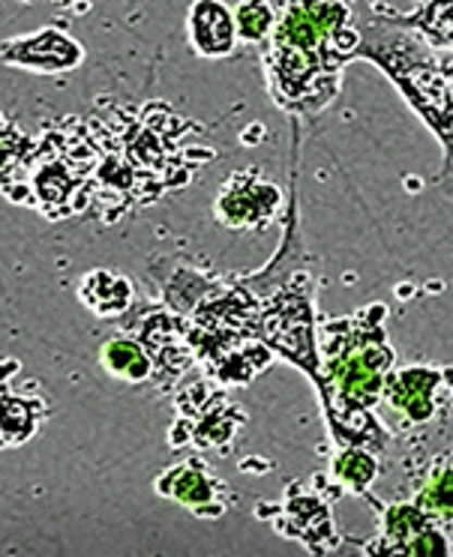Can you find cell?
<instances>
[{"instance_id": "obj_1", "label": "cell", "mask_w": 453, "mask_h": 557, "mask_svg": "<svg viewBox=\"0 0 453 557\" xmlns=\"http://www.w3.org/2000/svg\"><path fill=\"white\" fill-rule=\"evenodd\" d=\"M360 39L343 0H285L265 61L273 102L294 114L328 109Z\"/></svg>"}, {"instance_id": "obj_2", "label": "cell", "mask_w": 453, "mask_h": 557, "mask_svg": "<svg viewBox=\"0 0 453 557\" xmlns=\"http://www.w3.org/2000/svg\"><path fill=\"white\" fill-rule=\"evenodd\" d=\"M384 315L388 309L372 304L357 318H340L321 330V377L316 381L321 408L355 401L372 411V405L384 396V381L393 366L381 324Z\"/></svg>"}, {"instance_id": "obj_3", "label": "cell", "mask_w": 453, "mask_h": 557, "mask_svg": "<svg viewBox=\"0 0 453 557\" xmlns=\"http://www.w3.org/2000/svg\"><path fill=\"white\" fill-rule=\"evenodd\" d=\"M256 278L261 282V339L316 384L321 377V348L313 327V297L297 282L273 278L270 267Z\"/></svg>"}, {"instance_id": "obj_4", "label": "cell", "mask_w": 453, "mask_h": 557, "mask_svg": "<svg viewBox=\"0 0 453 557\" xmlns=\"http://www.w3.org/2000/svg\"><path fill=\"white\" fill-rule=\"evenodd\" d=\"M282 193L277 183L258 177L256 171H241L222 186L217 198V219L225 228L256 231L280 213Z\"/></svg>"}, {"instance_id": "obj_5", "label": "cell", "mask_w": 453, "mask_h": 557, "mask_svg": "<svg viewBox=\"0 0 453 557\" xmlns=\"http://www.w3.org/2000/svg\"><path fill=\"white\" fill-rule=\"evenodd\" d=\"M436 519H429L417 504H393L384 509V531H381V555H420L444 557L451 548L436 531Z\"/></svg>"}, {"instance_id": "obj_6", "label": "cell", "mask_w": 453, "mask_h": 557, "mask_svg": "<svg viewBox=\"0 0 453 557\" xmlns=\"http://www.w3.org/2000/svg\"><path fill=\"white\" fill-rule=\"evenodd\" d=\"M82 61H85V49L54 27H42L30 37L3 42V63L25 66L30 73H70Z\"/></svg>"}, {"instance_id": "obj_7", "label": "cell", "mask_w": 453, "mask_h": 557, "mask_svg": "<svg viewBox=\"0 0 453 557\" xmlns=\"http://www.w3.org/2000/svg\"><path fill=\"white\" fill-rule=\"evenodd\" d=\"M142 345L154 360V372L169 377H181L189 369V360L196 357L193 342H189V324L177 312H157L145 321L142 327Z\"/></svg>"}, {"instance_id": "obj_8", "label": "cell", "mask_w": 453, "mask_h": 557, "mask_svg": "<svg viewBox=\"0 0 453 557\" xmlns=\"http://www.w3.org/2000/svg\"><path fill=\"white\" fill-rule=\"evenodd\" d=\"M189 49L205 61H220L237 49V18L222 0H196L186 15Z\"/></svg>"}, {"instance_id": "obj_9", "label": "cell", "mask_w": 453, "mask_h": 557, "mask_svg": "<svg viewBox=\"0 0 453 557\" xmlns=\"http://www.w3.org/2000/svg\"><path fill=\"white\" fill-rule=\"evenodd\" d=\"M441 387V372L429 366H408L391 372L384 381V401L403 413L408 423H427L436 413V393Z\"/></svg>"}, {"instance_id": "obj_10", "label": "cell", "mask_w": 453, "mask_h": 557, "mask_svg": "<svg viewBox=\"0 0 453 557\" xmlns=\"http://www.w3.org/2000/svg\"><path fill=\"white\" fill-rule=\"evenodd\" d=\"M217 480L210 476L205 461L189 459L174 465L157 480V495L172 497L181 507L196 509V516H222V507L217 504Z\"/></svg>"}, {"instance_id": "obj_11", "label": "cell", "mask_w": 453, "mask_h": 557, "mask_svg": "<svg viewBox=\"0 0 453 557\" xmlns=\"http://www.w3.org/2000/svg\"><path fill=\"white\" fill-rule=\"evenodd\" d=\"M381 18L403 30H417L429 49L453 51V0H420L415 13H381Z\"/></svg>"}, {"instance_id": "obj_12", "label": "cell", "mask_w": 453, "mask_h": 557, "mask_svg": "<svg viewBox=\"0 0 453 557\" xmlns=\"http://www.w3.org/2000/svg\"><path fill=\"white\" fill-rule=\"evenodd\" d=\"M78 300L99 318H118L133 306V282L114 270H90L78 282Z\"/></svg>"}, {"instance_id": "obj_13", "label": "cell", "mask_w": 453, "mask_h": 557, "mask_svg": "<svg viewBox=\"0 0 453 557\" xmlns=\"http://www.w3.org/2000/svg\"><path fill=\"white\" fill-rule=\"evenodd\" d=\"M99 363L118 381L126 384H142L154 375V360L142 342L135 339H109L99 351Z\"/></svg>"}, {"instance_id": "obj_14", "label": "cell", "mask_w": 453, "mask_h": 557, "mask_svg": "<svg viewBox=\"0 0 453 557\" xmlns=\"http://www.w3.org/2000/svg\"><path fill=\"white\" fill-rule=\"evenodd\" d=\"M46 417V405L39 399H15L10 384L3 387V444H25L27 437L37 435L39 423Z\"/></svg>"}, {"instance_id": "obj_15", "label": "cell", "mask_w": 453, "mask_h": 557, "mask_svg": "<svg viewBox=\"0 0 453 557\" xmlns=\"http://www.w3.org/2000/svg\"><path fill=\"white\" fill-rule=\"evenodd\" d=\"M333 480L345 485L348 492H360L367 495V488L376 483L379 476V459H376V449L369 447H343L340 456L331 465Z\"/></svg>"}, {"instance_id": "obj_16", "label": "cell", "mask_w": 453, "mask_h": 557, "mask_svg": "<svg viewBox=\"0 0 453 557\" xmlns=\"http://www.w3.org/2000/svg\"><path fill=\"white\" fill-rule=\"evenodd\" d=\"M289 519H292V533L297 540H331V519H328V507L316 500L313 495H297L289 500Z\"/></svg>"}, {"instance_id": "obj_17", "label": "cell", "mask_w": 453, "mask_h": 557, "mask_svg": "<svg viewBox=\"0 0 453 557\" xmlns=\"http://www.w3.org/2000/svg\"><path fill=\"white\" fill-rule=\"evenodd\" d=\"M234 18H237V34L244 42H265L273 34L280 13L273 10L270 0H241Z\"/></svg>"}, {"instance_id": "obj_18", "label": "cell", "mask_w": 453, "mask_h": 557, "mask_svg": "<svg viewBox=\"0 0 453 557\" xmlns=\"http://www.w3.org/2000/svg\"><path fill=\"white\" fill-rule=\"evenodd\" d=\"M415 504L429 519H453V465H441L439 471L429 476L427 485L417 492Z\"/></svg>"}, {"instance_id": "obj_19", "label": "cell", "mask_w": 453, "mask_h": 557, "mask_svg": "<svg viewBox=\"0 0 453 557\" xmlns=\"http://www.w3.org/2000/svg\"><path fill=\"white\" fill-rule=\"evenodd\" d=\"M63 3H73V7H82V13H85L87 0H63Z\"/></svg>"}]
</instances>
